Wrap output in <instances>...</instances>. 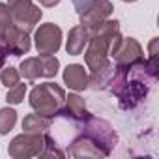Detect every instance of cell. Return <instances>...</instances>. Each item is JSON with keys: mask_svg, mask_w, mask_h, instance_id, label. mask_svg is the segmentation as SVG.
<instances>
[{"mask_svg": "<svg viewBox=\"0 0 159 159\" xmlns=\"http://www.w3.org/2000/svg\"><path fill=\"white\" fill-rule=\"evenodd\" d=\"M66 99V90L56 84V83H41L36 84L28 96V103L34 112L45 116V118H54L58 116L62 105Z\"/></svg>", "mask_w": 159, "mask_h": 159, "instance_id": "obj_1", "label": "cell"}, {"mask_svg": "<svg viewBox=\"0 0 159 159\" xmlns=\"http://www.w3.org/2000/svg\"><path fill=\"white\" fill-rule=\"evenodd\" d=\"M109 56L112 58L116 67L129 71L144 60V49L135 38H124L120 32H116L111 39Z\"/></svg>", "mask_w": 159, "mask_h": 159, "instance_id": "obj_2", "label": "cell"}, {"mask_svg": "<svg viewBox=\"0 0 159 159\" xmlns=\"http://www.w3.org/2000/svg\"><path fill=\"white\" fill-rule=\"evenodd\" d=\"M47 133H21L11 139L8 146V153L13 159H30V157H39L43 148H45Z\"/></svg>", "mask_w": 159, "mask_h": 159, "instance_id": "obj_3", "label": "cell"}, {"mask_svg": "<svg viewBox=\"0 0 159 159\" xmlns=\"http://www.w3.org/2000/svg\"><path fill=\"white\" fill-rule=\"evenodd\" d=\"M79 124H83V133L96 139L99 142V146L103 148V152L107 155H111V152L118 144V135H116V131L112 129V125L107 120H101V118H96L94 114H88Z\"/></svg>", "mask_w": 159, "mask_h": 159, "instance_id": "obj_4", "label": "cell"}, {"mask_svg": "<svg viewBox=\"0 0 159 159\" xmlns=\"http://www.w3.org/2000/svg\"><path fill=\"white\" fill-rule=\"evenodd\" d=\"M8 10L11 13L13 23L28 34L38 26V23L43 17V11L32 0H8Z\"/></svg>", "mask_w": 159, "mask_h": 159, "instance_id": "obj_5", "label": "cell"}, {"mask_svg": "<svg viewBox=\"0 0 159 159\" xmlns=\"http://www.w3.org/2000/svg\"><path fill=\"white\" fill-rule=\"evenodd\" d=\"M32 39L38 54H56L62 47V28L54 23H43L34 28Z\"/></svg>", "mask_w": 159, "mask_h": 159, "instance_id": "obj_6", "label": "cell"}, {"mask_svg": "<svg viewBox=\"0 0 159 159\" xmlns=\"http://www.w3.org/2000/svg\"><path fill=\"white\" fill-rule=\"evenodd\" d=\"M112 39V38H111ZM111 39L101 38V36H90L88 43H86V51L84 52V64L90 71H98L101 67H105L111 60L109 56V47H111Z\"/></svg>", "mask_w": 159, "mask_h": 159, "instance_id": "obj_7", "label": "cell"}, {"mask_svg": "<svg viewBox=\"0 0 159 159\" xmlns=\"http://www.w3.org/2000/svg\"><path fill=\"white\" fill-rule=\"evenodd\" d=\"M69 155L71 157H109L103 152V148L99 146V142L86 133H81L77 139L71 140Z\"/></svg>", "mask_w": 159, "mask_h": 159, "instance_id": "obj_8", "label": "cell"}, {"mask_svg": "<svg viewBox=\"0 0 159 159\" xmlns=\"http://www.w3.org/2000/svg\"><path fill=\"white\" fill-rule=\"evenodd\" d=\"M114 11V6H112V0H96V2L84 11L79 15V19H81V25L90 28L105 19H109Z\"/></svg>", "mask_w": 159, "mask_h": 159, "instance_id": "obj_9", "label": "cell"}, {"mask_svg": "<svg viewBox=\"0 0 159 159\" xmlns=\"http://www.w3.org/2000/svg\"><path fill=\"white\" fill-rule=\"evenodd\" d=\"M88 109H86V101L79 96V94H69L66 96L64 99V105L58 112V116H64V118H69L73 122H83L86 116H88Z\"/></svg>", "mask_w": 159, "mask_h": 159, "instance_id": "obj_10", "label": "cell"}, {"mask_svg": "<svg viewBox=\"0 0 159 159\" xmlns=\"http://www.w3.org/2000/svg\"><path fill=\"white\" fill-rule=\"evenodd\" d=\"M62 79H64V84L69 86L75 92H83V90L88 88V73H86L83 64L66 66V69L62 73Z\"/></svg>", "mask_w": 159, "mask_h": 159, "instance_id": "obj_11", "label": "cell"}, {"mask_svg": "<svg viewBox=\"0 0 159 159\" xmlns=\"http://www.w3.org/2000/svg\"><path fill=\"white\" fill-rule=\"evenodd\" d=\"M88 39H90V32H88L86 26L77 25V26L69 28L67 39H66V51H67V54H71V56L83 54V51H84Z\"/></svg>", "mask_w": 159, "mask_h": 159, "instance_id": "obj_12", "label": "cell"}, {"mask_svg": "<svg viewBox=\"0 0 159 159\" xmlns=\"http://www.w3.org/2000/svg\"><path fill=\"white\" fill-rule=\"evenodd\" d=\"M114 62H109L105 67L92 71V75H88V88L99 92V90H109L111 83H112V77H114Z\"/></svg>", "mask_w": 159, "mask_h": 159, "instance_id": "obj_13", "label": "cell"}, {"mask_svg": "<svg viewBox=\"0 0 159 159\" xmlns=\"http://www.w3.org/2000/svg\"><path fill=\"white\" fill-rule=\"evenodd\" d=\"M25 133H47L51 129V118H45L38 112L26 114L23 124H21Z\"/></svg>", "mask_w": 159, "mask_h": 159, "instance_id": "obj_14", "label": "cell"}, {"mask_svg": "<svg viewBox=\"0 0 159 159\" xmlns=\"http://www.w3.org/2000/svg\"><path fill=\"white\" fill-rule=\"evenodd\" d=\"M19 73L21 77H25V81L28 83H34L41 77V64H39V56H30V58H25L21 64H19Z\"/></svg>", "mask_w": 159, "mask_h": 159, "instance_id": "obj_15", "label": "cell"}, {"mask_svg": "<svg viewBox=\"0 0 159 159\" xmlns=\"http://www.w3.org/2000/svg\"><path fill=\"white\" fill-rule=\"evenodd\" d=\"M88 32H90V36H101V38L111 39L116 32H120V21L118 19H105V21L90 26Z\"/></svg>", "mask_w": 159, "mask_h": 159, "instance_id": "obj_16", "label": "cell"}, {"mask_svg": "<svg viewBox=\"0 0 159 159\" xmlns=\"http://www.w3.org/2000/svg\"><path fill=\"white\" fill-rule=\"evenodd\" d=\"M39 64H41V77L45 79L56 77L60 69V60L54 54H39Z\"/></svg>", "mask_w": 159, "mask_h": 159, "instance_id": "obj_17", "label": "cell"}, {"mask_svg": "<svg viewBox=\"0 0 159 159\" xmlns=\"http://www.w3.org/2000/svg\"><path fill=\"white\" fill-rule=\"evenodd\" d=\"M17 124V111L11 107L0 109V135H8Z\"/></svg>", "mask_w": 159, "mask_h": 159, "instance_id": "obj_18", "label": "cell"}, {"mask_svg": "<svg viewBox=\"0 0 159 159\" xmlns=\"http://www.w3.org/2000/svg\"><path fill=\"white\" fill-rule=\"evenodd\" d=\"M0 83H2L6 88H11L15 86L17 83H21V73L17 67H2L0 69Z\"/></svg>", "mask_w": 159, "mask_h": 159, "instance_id": "obj_19", "label": "cell"}, {"mask_svg": "<svg viewBox=\"0 0 159 159\" xmlns=\"http://www.w3.org/2000/svg\"><path fill=\"white\" fill-rule=\"evenodd\" d=\"M11 26H15V23H13V19H11V13H10V10H8V4L0 2V41H2V38L6 36V32H8ZM0 49H2V47H0ZM2 51H4V49H2Z\"/></svg>", "mask_w": 159, "mask_h": 159, "instance_id": "obj_20", "label": "cell"}, {"mask_svg": "<svg viewBox=\"0 0 159 159\" xmlns=\"http://www.w3.org/2000/svg\"><path fill=\"white\" fill-rule=\"evenodd\" d=\"M25 96H26V84L25 83H17L15 86L8 88L6 101H8V105H19V103L25 101Z\"/></svg>", "mask_w": 159, "mask_h": 159, "instance_id": "obj_21", "label": "cell"}, {"mask_svg": "<svg viewBox=\"0 0 159 159\" xmlns=\"http://www.w3.org/2000/svg\"><path fill=\"white\" fill-rule=\"evenodd\" d=\"M66 153L56 146V142H54V139L52 137H49L47 135V140H45V148H43V152H41V155L39 157H64Z\"/></svg>", "mask_w": 159, "mask_h": 159, "instance_id": "obj_22", "label": "cell"}, {"mask_svg": "<svg viewBox=\"0 0 159 159\" xmlns=\"http://www.w3.org/2000/svg\"><path fill=\"white\" fill-rule=\"evenodd\" d=\"M73 2V8H75V11H77V15H81V13H84L96 0H71Z\"/></svg>", "mask_w": 159, "mask_h": 159, "instance_id": "obj_23", "label": "cell"}, {"mask_svg": "<svg viewBox=\"0 0 159 159\" xmlns=\"http://www.w3.org/2000/svg\"><path fill=\"white\" fill-rule=\"evenodd\" d=\"M39 4L45 6V8H54V6L60 4V0H39Z\"/></svg>", "mask_w": 159, "mask_h": 159, "instance_id": "obj_24", "label": "cell"}, {"mask_svg": "<svg viewBox=\"0 0 159 159\" xmlns=\"http://www.w3.org/2000/svg\"><path fill=\"white\" fill-rule=\"evenodd\" d=\"M6 56H8V54H6V52H4L2 49H0V69H2V67H4V62H6Z\"/></svg>", "mask_w": 159, "mask_h": 159, "instance_id": "obj_25", "label": "cell"}, {"mask_svg": "<svg viewBox=\"0 0 159 159\" xmlns=\"http://www.w3.org/2000/svg\"><path fill=\"white\" fill-rule=\"evenodd\" d=\"M122 2H129L131 4V2H137V0H122Z\"/></svg>", "mask_w": 159, "mask_h": 159, "instance_id": "obj_26", "label": "cell"}]
</instances>
